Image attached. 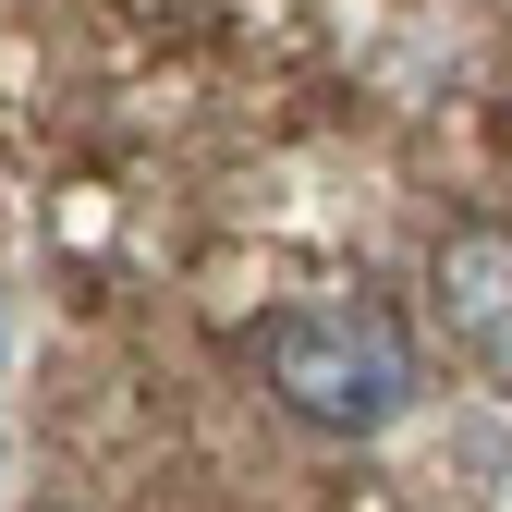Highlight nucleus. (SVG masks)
<instances>
[{
  "label": "nucleus",
  "instance_id": "nucleus-1",
  "mask_svg": "<svg viewBox=\"0 0 512 512\" xmlns=\"http://www.w3.org/2000/svg\"><path fill=\"white\" fill-rule=\"evenodd\" d=\"M256 378H269V403L305 439H378L415 403L427 366H415V330L378 293H305V305L256 317Z\"/></svg>",
  "mask_w": 512,
  "mask_h": 512
},
{
  "label": "nucleus",
  "instance_id": "nucleus-2",
  "mask_svg": "<svg viewBox=\"0 0 512 512\" xmlns=\"http://www.w3.org/2000/svg\"><path fill=\"white\" fill-rule=\"evenodd\" d=\"M427 330L452 342V366L512 391V232L500 220H452L427 244Z\"/></svg>",
  "mask_w": 512,
  "mask_h": 512
}]
</instances>
